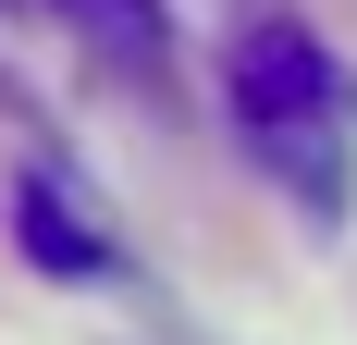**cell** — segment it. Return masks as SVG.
Returning a JSON list of instances; mask_svg holds the SVG:
<instances>
[{"label":"cell","instance_id":"1","mask_svg":"<svg viewBox=\"0 0 357 345\" xmlns=\"http://www.w3.org/2000/svg\"><path fill=\"white\" fill-rule=\"evenodd\" d=\"M234 124L259 136V161H284L308 198H333V161H345V74L321 62L308 25H247L234 37Z\"/></svg>","mask_w":357,"mask_h":345}]
</instances>
